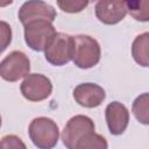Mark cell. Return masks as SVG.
I'll list each match as a JSON object with an SVG mask.
<instances>
[{
	"label": "cell",
	"mask_w": 149,
	"mask_h": 149,
	"mask_svg": "<svg viewBox=\"0 0 149 149\" xmlns=\"http://www.w3.org/2000/svg\"><path fill=\"white\" fill-rule=\"evenodd\" d=\"M56 10L49 3L42 0H28L19 10V20L24 26L31 21L47 20L52 22L56 19Z\"/></svg>",
	"instance_id": "8"
},
{
	"label": "cell",
	"mask_w": 149,
	"mask_h": 149,
	"mask_svg": "<svg viewBox=\"0 0 149 149\" xmlns=\"http://www.w3.org/2000/svg\"><path fill=\"white\" fill-rule=\"evenodd\" d=\"M101 50L97 40L88 35L72 36V61L80 69H90L100 61Z\"/></svg>",
	"instance_id": "1"
},
{
	"label": "cell",
	"mask_w": 149,
	"mask_h": 149,
	"mask_svg": "<svg viewBox=\"0 0 149 149\" xmlns=\"http://www.w3.org/2000/svg\"><path fill=\"white\" fill-rule=\"evenodd\" d=\"M13 2V0H0V7H6L8 5H10Z\"/></svg>",
	"instance_id": "19"
},
{
	"label": "cell",
	"mask_w": 149,
	"mask_h": 149,
	"mask_svg": "<svg viewBox=\"0 0 149 149\" xmlns=\"http://www.w3.org/2000/svg\"><path fill=\"white\" fill-rule=\"evenodd\" d=\"M149 95L148 93H143L141 95H139L134 102H133V114L136 118V120L143 125H148L149 123Z\"/></svg>",
	"instance_id": "14"
},
{
	"label": "cell",
	"mask_w": 149,
	"mask_h": 149,
	"mask_svg": "<svg viewBox=\"0 0 149 149\" xmlns=\"http://www.w3.org/2000/svg\"><path fill=\"white\" fill-rule=\"evenodd\" d=\"M10 42H12V28L7 22L0 21V55L7 49Z\"/></svg>",
	"instance_id": "17"
},
{
	"label": "cell",
	"mask_w": 149,
	"mask_h": 149,
	"mask_svg": "<svg viewBox=\"0 0 149 149\" xmlns=\"http://www.w3.org/2000/svg\"><path fill=\"white\" fill-rule=\"evenodd\" d=\"M0 127H1V115H0Z\"/></svg>",
	"instance_id": "20"
},
{
	"label": "cell",
	"mask_w": 149,
	"mask_h": 149,
	"mask_svg": "<svg viewBox=\"0 0 149 149\" xmlns=\"http://www.w3.org/2000/svg\"><path fill=\"white\" fill-rule=\"evenodd\" d=\"M58 7L65 13H79L88 5V0H57Z\"/></svg>",
	"instance_id": "16"
},
{
	"label": "cell",
	"mask_w": 149,
	"mask_h": 149,
	"mask_svg": "<svg viewBox=\"0 0 149 149\" xmlns=\"http://www.w3.org/2000/svg\"><path fill=\"white\" fill-rule=\"evenodd\" d=\"M20 90L27 100L42 101L51 94L52 84L48 77L41 73H28L24 77Z\"/></svg>",
	"instance_id": "7"
},
{
	"label": "cell",
	"mask_w": 149,
	"mask_h": 149,
	"mask_svg": "<svg viewBox=\"0 0 149 149\" xmlns=\"http://www.w3.org/2000/svg\"><path fill=\"white\" fill-rule=\"evenodd\" d=\"M30 70L28 56L19 50L12 51L0 62V77L6 81H17L26 77Z\"/></svg>",
	"instance_id": "5"
},
{
	"label": "cell",
	"mask_w": 149,
	"mask_h": 149,
	"mask_svg": "<svg viewBox=\"0 0 149 149\" xmlns=\"http://www.w3.org/2000/svg\"><path fill=\"white\" fill-rule=\"evenodd\" d=\"M149 34L143 33L139 36L133 42L132 45V55L137 64L141 66L147 68L149 64Z\"/></svg>",
	"instance_id": "12"
},
{
	"label": "cell",
	"mask_w": 149,
	"mask_h": 149,
	"mask_svg": "<svg viewBox=\"0 0 149 149\" xmlns=\"http://www.w3.org/2000/svg\"><path fill=\"white\" fill-rule=\"evenodd\" d=\"M105 116L111 134L121 135L126 130L129 122V112L123 104L119 101L108 104L105 111Z\"/></svg>",
	"instance_id": "11"
},
{
	"label": "cell",
	"mask_w": 149,
	"mask_h": 149,
	"mask_svg": "<svg viewBox=\"0 0 149 149\" xmlns=\"http://www.w3.org/2000/svg\"><path fill=\"white\" fill-rule=\"evenodd\" d=\"M0 148H26V144L16 135H6L0 141Z\"/></svg>",
	"instance_id": "18"
},
{
	"label": "cell",
	"mask_w": 149,
	"mask_h": 149,
	"mask_svg": "<svg viewBox=\"0 0 149 149\" xmlns=\"http://www.w3.org/2000/svg\"><path fill=\"white\" fill-rule=\"evenodd\" d=\"M127 12L137 20L146 22L149 19V0H126Z\"/></svg>",
	"instance_id": "13"
},
{
	"label": "cell",
	"mask_w": 149,
	"mask_h": 149,
	"mask_svg": "<svg viewBox=\"0 0 149 149\" xmlns=\"http://www.w3.org/2000/svg\"><path fill=\"white\" fill-rule=\"evenodd\" d=\"M56 34L52 22L47 20L31 21L24 24V41L35 51H43Z\"/></svg>",
	"instance_id": "4"
},
{
	"label": "cell",
	"mask_w": 149,
	"mask_h": 149,
	"mask_svg": "<svg viewBox=\"0 0 149 149\" xmlns=\"http://www.w3.org/2000/svg\"><path fill=\"white\" fill-rule=\"evenodd\" d=\"M31 142L41 149H49L57 144L59 137V129L57 123L45 116L35 118L28 128Z\"/></svg>",
	"instance_id": "2"
},
{
	"label": "cell",
	"mask_w": 149,
	"mask_h": 149,
	"mask_svg": "<svg viewBox=\"0 0 149 149\" xmlns=\"http://www.w3.org/2000/svg\"><path fill=\"white\" fill-rule=\"evenodd\" d=\"M107 147L106 139L93 132L78 146V149H106Z\"/></svg>",
	"instance_id": "15"
},
{
	"label": "cell",
	"mask_w": 149,
	"mask_h": 149,
	"mask_svg": "<svg viewBox=\"0 0 149 149\" xmlns=\"http://www.w3.org/2000/svg\"><path fill=\"white\" fill-rule=\"evenodd\" d=\"M73 98L76 102L86 108L98 107L106 98L105 90L93 83H84L76 86L73 90Z\"/></svg>",
	"instance_id": "10"
},
{
	"label": "cell",
	"mask_w": 149,
	"mask_h": 149,
	"mask_svg": "<svg viewBox=\"0 0 149 149\" xmlns=\"http://www.w3.org/2000/svg\"><path fill=\"white\" fill-rule=\"evenodd\" d=\"M94 132V122L86 115H74L65 125L62 133L63 144L69 149H78V146Z\"/></svg>",
	"instance_id": "3"
},
{
	"label": "cell",
	"mask_w": 149,
	"mask_h": 149,
	"mask_svg": "<svg viewBox=\"0 0 149 149\" xmlns=\"http://www.w3.org/2000/svg\"><path fill=\"white\" fill-rule=\"evenodd\" d=\"M95 15L105 24H115L127 15L126 0H98Z\"/></svg>",
	"instance_id": "9"
},
{
	"label": "cell",
	"mask_w": 149,
	"mask_h": 149,
	"mask_svg": "<svg viewBox=\"0 0 149 149\" xmlns=\"http://www.w3.org/2000/svg\"><path fill=\"white\" fill-rule=\"evenodd\" d=\"M45 59L55 65L62 66L72 59V36L64 33H56L44 49Z\"/></svg>",
	"instance_id": "6"
}]
</instances>
